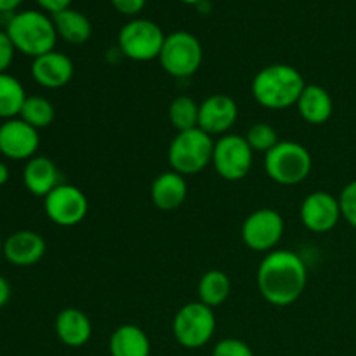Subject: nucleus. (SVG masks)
Returning <instances> with one entry per match:
<instances>
[{
    "instance_id": "f257e3e1",
    "label": "nucleus",
    "mask_w": 356,
    "mask_h": 356,
    "mask_svg": "<svg viewBox=\"0 0 356 356\" xmlns=\"http://www.w3.org/2000/svg\"><path fill=\"white\" fill-rule=\"evenodd\" d=\"M257 289L270 305L285 308L305 294L308 268L291 250H271L257 268Z\"/></svg>"
},
{
    "instance_id": "f03ea898",
    "label": "nucleus",
    "mask_w": 356,
    "mask_h": 356,
    "mask_svg": "<svg viewBox=\"0 0 356 356\" xmlns=\"http://www.w3.org/2000/svg\"><path fill=\"white\" fill-rule=\"evenodd\" d=\"M305 87V76L298 68L277 63L257 72L252 80V96L268 110H285L298 103Z\"/></svg>"
},
{
    "instance_id": "7ed1b4c3",
    "label": "nucleus",
    "mask_w": 356,
    "mask_h": 356,
    "mask_svg": "<svg viewBox=\"0 0 356 356\" xmlns=\"http://www.w3.org/2000/svg\"><path fill=\"white\" fill-rule=\"evenodd\" d=\"M6 31L21 54L38 58L54 51L58 42L52 17L40 10H21L7 19Z\"/></svg>"
},
{
    "instance_id": "20e7f679",
    "label": "nucleus",
    "mask_w": 356,
    "mask_h": 356,
    "mask_svg": "<svg viewBox=\"0 0 356 356\" xmlns=\"http://www.w3.org/2000/svg\"><path fill=\"white\" fill-rule=\"evenodd\" d=\"M214 143L212 136L200 127L177 132L167 152V159L174 172L181 176L202 172L209 163H212Z\"/></svg>"
},
{
    "instance_id": "39448f33",
    "label": "nucleus",
    "mask_w": 356,
    "mask_h": 356,
    "mask_svg": "<svg viewBox=\"0 0 356 356\" xmlns=\"http://www.w3.org/2000/svg\"><path fill=\"white\" fill-rule=\"evenodd\" d=\"M313 167L308 148L294 141H280L264 155V169L268 177L282 186L301 184Z\"/></svg>"
},
{
    "instance_id": "423d86ee",
    "label": "nucleus",
    "mask_w": 356,
    "mask_h": 356,
    "mask_svg": "<svg viewBox=\"0 0 356 356\" xmlns=\"http://www.w3.org/2000/svg\"><path fill=\"white\" fill-rule=\"evenodd\" d=\"M216 332L214 309L204 302H188L172 320L174 339L186 350H198L211 343Z\"/></svg>"
},
{
    "instance_id": "0eeeda50",
    "label": "nucleus",
    "mask_w": 356,
    "mask_h": 356,
    "mask_svg": "<svg viewBox=\"0 0 356 356\" xmlns=\"http://www.w3.org/2000/svg\"><path fill=\"white\" fill-rule=\"evenodd\" d=\"M204 59L202 44L190 31H174L167 35L159 61L163 72L176 79H186L198 72Z\"/></svg>"
},
{
    "instance_id": "6e6552de",
    "label": "nucleus",
    "mask_w": 356,
    "mask_h": 356,
    "mask_svg": "<svg viewBox=\"0 0 356 356\" xmlns=\"http://www.w3.org/2000/svg\"><path fill=\"white\" fill-rule=\"evenodd\" d=\"M165 33L156 23L149 19H132L124 24L118 33V47L132 61L159 59Z\"/></svg>"
},
{
    "instance_id": "1a4fd4ad",
    "label": "nucleus",
    "mask_w": 356,
    "mask_h": 356,
    "mask_svg": "<svg viewBox=\"0 0 356 356\" xmlns=\"http://www.w3.org/2000/svg\"><path fill=\"white\" fill-rule=\"evenodd\" d=\"M254 152L245 136L225 134L214 143L212 165L216 172L226 181H240L250 172Z\"/></svg>"
},
{
    "instance_id": "9d476101",
    "label": "nucleus",
    "mask_w": 356,
    "mask_h": 356,
    "mask_svg": "<svg viewBox=\"0 0 356 356\" xmlns=\"http://www.w3.org/2000/svg\"><path fill=\"white\" fill-rule=\"evenodd\" d=\"M285 222L275 209H257L242 225V240L254 252H271L280 243Z\"/></svg>"
},
{
    "instance_id": "9b49d317",
    "label": "nucleus",
    "mask_w": 356,
    "mask_h": 356,
    "mask_svg": "<svg viewBox=\"0 0 356 356\" xmlns=\"http://www.w3.org/2000/svg\"><path fill=\"white\" fill-rule=\"evenodd\" d=\"M44 211L51 222L63 228H72L86 219L89 200L80 188L73 184H58L44 198Z\"/></svg>"
},
{
    "instance_id": "f8f14e48",
    "label": "nucleus",
    "mask_w": 356,
    "mask_h": 356,
    "mask_svg": "<svg viewBox=\"0 0 356 356\" xmlns=\"http://www.w3.org/2000/svg\"><path fill=\"white\" fill-rule=\"evenodd\" d=\"M301 222L306 229L313 233H327L337 226L341 214L339 197H334L329 191H313L302 200Z\"/></svg>"
},
{
    "instance_id": "ddd939ff",
    "label": "nucleus",
    "mask_w": 356,
    "mask_h": 356,
    "mask_svg": "<svg viewBox=\"0 0 356 356\" xmlns=\"http://www.w3.org/2000/svg\"><path fill=\"white\" fill-rule=\"evenodd\" d=\"M40 146V136L24 120L10 118L0 124V153L10 160L33 159Z\"/></svg>"
},
{
    "instance_id": "4468645a",
    "label": "nucleus",
    "mask_w": 356,
    "mask_h": 356,
    "mask_svg": "<svg viewBox=\"0 0 356 356\" xmlns=\"http://www.w3.org/2000/svg\"><path fill=\"white\" fill-rule=\"evenodd\" d=\"M238 118V106L228 94H212L200 103L198 127L209 136H225Z\"/></svg>"
},
{
    "instance_id": "2eb2a0df",
    "label": "nucleus",
    "mask_w": 356,
    "mask_h": 356,
    "mask_svg": "<svg viewBox=\"0 0 356 356\" xmlns=\"http://www.w3.org/2000/svg\"><path fill=\"white\" fill-rule=\"evenodd\" d=\"M75 73L73 61L66 54L51 51L42 54L31 63V76L44 89H61L68 86Z\"/></svg>"
},
{
    "instance_id": "dca6fc26",
    "label": "nucleus",
    "mask_w": 356,
    "mask_h": 356,
    "mask_svg": "<svg viewBox=\"0 0 356 356\" xmlns=\"http://www.w3.org/2000/svg\"><path fill=\"white\" fill-rule=\"evenodd\" d=\"M44 236L31 229H19L3 240V257L13 266L26 268L37 264L45 256Z\"/></svg>"
},
{
    "instance_id": "f3484780",
    "label": "nucleus",
    "mask_w": 356,
    "mask_h": 356,
    "mask_svg": "<svg viewBox=\"0 0 356 356\" xmlns=\"http://www.w3.org/2000/svg\"><path fill=\"white\" fill-rule=\"evenodd\" d=\"M152 202L159 211L170 212L179 209L188 197V183L184 176L167 170L155 177L152 184Z\"/></svg>"
},
{
    "instance_id": "a211bd4d",
    "label": "nucleus",
    "mask_w": 356,
    "mask_h": 356,
    "mask_svg": "<svg viewBox=\"0 0 356 356\" xmlns=\"http://www.w3.org/2000/svg\"><path fill=\"white\" fill-rule=\"evenodd\" d=\"M54 330L58 339L68 348H82L92 336L89 316L76 308H66L56 316Z\"/></svg>"
},
{
    "instance_id": "6ab92c4d",
    "label": "nucleus",
    "mask_w": 356,
    "mask_h": 356,
    "mask_svg": "<svg viewBox=\"0 0 356 356\" xmlns=\"http://www.w3.org/2000/svg\"><path fill=\"white\" fill-rule=\"evenodd\" d=\"M23 183L35 197L45 198L59 184V170L47 156H33L23 170Z\"/></svg>"
},
{
    "instance_id": "aec40b11",
    "label": "nucleus",
    "mask_w": 356,
    "mask_h": 356,
    "mask_svg": "<svg viewBox=\"0 0 356 356\" xmlns=\"http://www.w3.org/2000/svg\"><path fill=\"white\" fill-rule=\"evenodd\" d=\"M296 106H298L301 118H305L312 125L325 124L334 113V101L329 90L323 89L322 86H315V83H309V86L306 83Z\"/></svg>"
},
{
    "instance_id": "412c9836",
    "label": "nucleus",
    "mask_w": 356,
    "mask_h": 356,
    "mask_svg": "<svg viewBox=\"0 0 356 356\" xmlns=\"http://www.w3.org/2000/svg\"><path fill=\"white\" fill-rule=\"evenodd\" d=\"M110 355L111 356H149L152 355V343L145 330L132 323H125L115 329L110 337Z\"/></svg>"
},
{
    "instance_id": "4be33fe9",
    "label": "nucleus",
    "mask_w": 356,
    "mask_h": 356,
    "mask_svg": "<svg viewBox=\"0 0 356 356\" xmlns=\"http://www.w3.org/2000/svg\"><path fill=\"white\" fill-rule=\"evenodd\" d=\"M52 23H54L58 37H61L68 44L82 45L92 35V24H90L89 17L72 7L58 14H52Z\"/></svg>"
},
{
    "instance_id": "5701e85b",
    "label": "nucleus",
    "mask_w": 356,
    "mask_h": 356,
    "mask_svg": "<svg viewBox=\"0 0 356 356\" xmlns=\"http://www.w3.org/2000/svg\"><path fill=\"white\" fill-rule=\"evenodd\" d=\"M229 294H232V280H229V277L225 271L211 270L202 275L200 282H198V298H200V302L214 309L218 306L225 305Z\"/></svg>"
},
{
    "instance_id": "b1692460",
    "label": "nucleus",
    "mask_w": 356,
    "mask_h": 356,
    "mask_svg": "<svg viewBox=\"0 0 356 356\" xmlns=\"http://www.w3.org/2000/svg\"><path fill=\"white\" fill-rule=\"evenodd\" d=\"M26 97L23 83L16 76L9 73H0V118L2 120L19 117Z\"/></svg>"
},
{
    "instance_id": "393cba45",
    "label": "nucleus",
    "mask_w": 356,
    "mask_h": 356,
    "mask_svg": "<svg viewBox=\"0 0 356 356\" xmlns=\"http://www.w3.org/2000/svg\"><path fill=\"white\" fill-rule=\"evenodd\" d=\"M54 104L42 96H28L19 113L21 120L30 124L31 127H35L37 131L38 129L49 127V125L54 122Z\"/></svg>"
},
{
    "instance_id": "a878e982",
    "label": "nucleus",
    "mask_w": 356,
    "mask_h": 356,
    "mask_svg": "<svg viewBox=\"0 0 356 356\" xmlns=\"http://www.w3.org/2000/svg\"><path fill=\"white\" fill-rule=\"evenodd\" d=\"M200 104L190 96H177L169 106V120L177 132L198 127Z\"/></svg>"
},
{
    "instance_id": "bb28decb",
    "label": "nucleus",
    "mask_w": 356,
    "mask_h": 356,
    "mask_svg": "<svg viewBox=\"0 0 356 356\" xmlns=\"http://www.w3.org/2000/svg\"><path fill=\"white\" fill-rule=\"evenodd\" d=\"M245 139L254 153H264V155L280 143L277 129L266 122H257L252 127H249Z\"/></svg>"
},
{
    "instance_id": "cd10ccee",
    "label": "nucleus",
    "mask_w": 356,
    "mask_h": 356,
    "mask_svg": "<svg viewBox=\"0 0 356 356\" xmlns=\"http://www.w3.org/2000/svg\"><path fill=\"white\" fill-rule=\"evenodd\" d=\"M339 205L343 219L356 229V179L348 183L339 195Z\"/></svg>"
},
{
    "instance_id": "c85d7f7f",
    "label": "nucleus",
    "mask_w": 356,
    "mask_h": 356,
    "mask_svg": "<svg viewBox=\"0 0 356 356\" xmlns=\"http://www.w3.org/2000/svg\"><path fill=\"white\" fill-rule=\"evenodd\" d=\"M212 356H254V351L247 343L235 337L219 341L212 350Z\"/></svg>"
},
{
    "instance_id": "c756f323",
    "label": "nucleus",
    "mask_w": 356,
    "mask_h": 356,
    "mask_svg": "<svg viewBox=\"0 0 356 356\" xmlns=\"http://www.w3.org/2000/svg\"><path fill=\"white\" fill-rule=\"evenodd\" d=\"M16 47L9 38L6 30H0V73H7L9 66L13 65Z\"/></svg>"
},
{
    "instance_id": "7c9ffc66",
    "label": "nucleus",
    "mask_w": 356,
    "mask_h": 356,
    "mask_svg": "<svg viewBox=\"0 0 356 356\" xmlns=\"http://www.w3.org/2000/svg\"><path fill=\"white\" fill-rule=\"evenodd\" d=\"M111 6L124 16H136L146 6V0H111Z\"/></svg>"
},
{
    "instance_id": "2f4dec72",
    "label": "nucleus",
    "mask_w": 356,
    "mask_h": 356,
    "mask_svg": "<svg viewBox=\"0 0 356 356\" xmlns=\"http://www.w3.org/2000/svg\"><path fill=\"white\" fill-rule=\"evenodd\" d=\"M35 2H37L42 9L47 10V13L58 14L61 13V10L70 9L73 0H35Z\"/></svg>"
},
{
    "instance_id": "473e14b6",
    "label": "nucleus",
    "mask_w": 356,
    "mask_h": 356,
    "mask_svg": "<svg viewBox=\"0 0 356 356\" xmlns=\"http://www.w3.org/2000/svg\"><path fill=\"white\" fill-rule=\"evenodd\" d=\"M9 299H10V285L9 282L0 275V308H3V306L7 305Z\"/></svg>"
},
{
    "instance_id": "72a5a7b5",
    "label": "nucleus",
    "mask_w": 356,
    "mask_h": 356,
    "mask_svg": "<svg viewBox=\"0 0 356 356\" xmlns=\"http://www.w3.org/2000/svg\"><path fill=\"white\" fill-rule=\"evenodd\" d=\"M21 3H23V0H0V13L16 14V9Z\"/></svg>"
},
{
    "instance_id": "f704fd0d",
    "label": "nucleus",
    "mask_w": 356,
    "mask_h": 356,
    "mask_svg": "<svg viewBox=\"0 0 356 356\" xmlns=\"http://www.w3.org/2000/svg\"><path fill=\"white\" fill-rule=\"evenodd\" d=\"M7 181H9V167L0 160V186H3Z\"/></svg>"
},
{
    "instance_id": "c9c22d12",
    "label": "nucleus",
    "mask_w": 356,
    "mask_h": 356,
    "mask_svg": "<svg viewBox=\"0 0 356 356\" xmlns=\"http://www.w3.org/2000/svg\"><path fill=\"white\" fill-rule=\"evenodd\" d=\"M179 2L188 3V6H195V3H200V2H204V0H179Z\"/></svg>"
},
{
    "instance_id": "e433bc0d",
    "label": "nucleus",
    "mask_w": 356,
    "mask_h": 356,
    "mask_svg": "<svg viewBox=\"0 0 356 356\" xmlns=\"http://www.w3.org/2000/svg\"><path fill=\"white\" fill-rule=\"evenodd\" d=\"M3 256V240H2V236H0V257Z\"/></svg>"
},
{
    "instance_id": "4c0bfd02",
    "label": "nucleus",
    "mask_w": 356,
    "mask_h": 356,
    "mask_svg": "<svg viewBox=\"0 0 356 356\" xmlns=\"http://www.w3.org/2000/svg\"><path fill=\"white\" fill-rule=\"evenodd\" d=\"M2 17H3V14H2V13H0V21H2Z\"/></svg>"
}]
</instances>
